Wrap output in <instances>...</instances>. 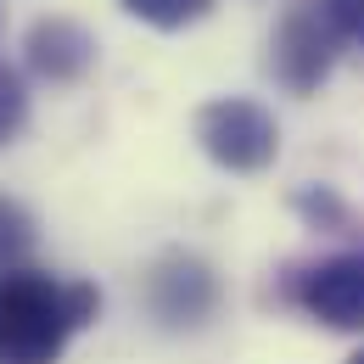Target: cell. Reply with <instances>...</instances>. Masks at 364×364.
I'll use <instances>...</instances> for the list:
<instances>
[{
    "instance_id": "obj_1",
    "label": "cell",
    "mask_w": 364,
    "mask_h": 364,
    "mask_svg": "<svg viewBox=\"0 0 364 364\" xmlns=\"http://www.w3.org/2000/svg\"><path fill=\"white\" fill-rule=\"evenodd\" d=\"M101 314V291L40 269H0V364H56Z\"/></svg>"
},
{
    "instance_id": "obj_2",
    "label": "cell",
    "mask_w": 364,
    "mask_h": 364,
    "mask_svg": "<svg viewBox=\"0 0 364 364\" xmlns=\"http://www.w3.org/2000/svg\"><path fill=\"white\" fill-rule=\"evenodd\" d=\"M196 140H202V151H208L219 168H230V174H258V168H269L274 151H280L274 118L258 101H247V95L208 101V107L196 112Z\"/></svg>"
},
{
    "instance_id": "obj_3",
    "label": "cell",
    "mask_w": 364,
    "mask_h": 364,
    "mask_svg": "<svg viewBox=\"0 0 364 364\" xmlns=\"http://www.w3.org/2000/svg\"><path fill=\"white\" fill-rule=\"evenodd\" d=\"M336 46H342V34L331 28V17H325L319 0L314 6H291L286 23L274 28L269 68H274V79H280L291 95H309V90H319V79L331 73Z\"/></svg>"
},
{
    "instance_id": "obj_4",
    "label": "cell",
    "mask_w": 364,
    "mask_h": 364,
    "mask_svg": "<svg viewBox=\"0 0 364 364\" xmlns=\"http://www.w3.org/2000/svg\"><path fill=\"white\" fill-rule=\"evenodd\" d=\"M291 303L331 331H364V252L319 258L291 280Z\"/></svg>"
},
{
    "instance_id": "obj_5",
    "label": "cell",
    "mask_w": 364,
    "mask_h": 364,
    "mask_svg": "<svg viewBox=\"0 0 364 364\" xmlns=\"http://www.w3.org/2000/svg\"><path fill=\"white\" fill-rule=\"evenodd\" d=\"M146 297H151V314L163 319V325H202V319L213 314V303H219V286H213V274L202 258H163L157 269H151V286H146Z\"/></svg>"
},
{
    "instance_id": "obj_6",
    "label": "cell",
    "mask_w": 364,
    "mask_h": 364,
    "mask_svg": "<svg viewBox=\"0 0 364 364\" xmlns=\"http://www.w3.org/2000/svg\"><path fill=\"white\" fill-rule=\"evenodd\" d=\"M95 62V40L79 28V23H68V17H40L34 28H28V68L50 79V85H73L79 73H90Z\"/></svg>"
},
{
    "instance_id": "obj_7",
    "label": "cell",
    "mask_w": 364,
    "mask_h": 364,
    "mask_svg": "<svg viewBox=\"0 0 364 364\" xmlns=\"http://www.w3.org/2000/svg\"><path fill=\"white\" fill-rule=\"evenodd\" d=\"M28 247H34V219H28V208H17L11 196H0V269H23Z\"/></svg>"
},
{
    "instance_id": "obj_8",
    "label": "cell",
    "mask_w": 364,
    "mask_h": 364,
    "mask_svg": "<svg viewBox=\"0 0 364 364\" xmlns=\"http://www.w3.org/2000/svg\"><path fill=\"white\" fill-rule=\"evenodd\" d=\"M208 6L213 0H124V11L151 23V28H185V23L208 17Z\"/></svg>"
},
{
    "instance_id": "obj_9",
    "label": "cell",
    "mask_w": 364,
    "mask_h": 364,
    "mask_svg": "<svg viewBox=\"0 0 364 364\" xmlns=\"http://www.w3.org/2000/svg\"><path fill=\"white\" fill-rule=\"evenodd\" d=\"M23 118H28V95H23V79L0 62V146L23 129Z\"/></svg>"
},
{
    "instance_id": "obj_10",
    "label": "cell",
    "mask_w": 364,
    "mask_h": 364,
    "mask_svg": "<svg viewBox=\"0 0 364 364\" xmlns=\"http://www.w3.org/2000/svg\"><path fill=\"white\" fill-rule=\"evenodd\" d=\"M325 6V17H331V28L348 40V46L364 50V0H319Z\"/></svg>"
},
{
    "instance_id": "obj_11",
    "label": "cell",
    "mask_w": 364,
    "mask_h": 364,
    "mask_svg": "<svg viewBox=\"0 0 364 364\" xmlns=\"http://www.w3.org/2000/svg\"><path fill=\"white\" fill-rule=\"evenodd\" d=\"M348 364H364V353H353V359H348Z\"/></svg>"
}]
</instances>
